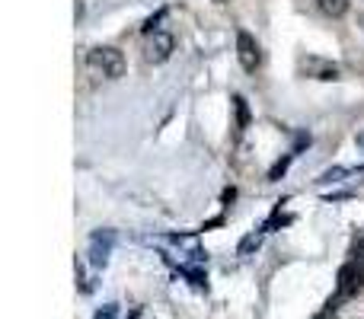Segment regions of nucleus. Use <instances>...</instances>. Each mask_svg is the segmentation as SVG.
I'll return each mask as SVG.
<instances>
[{
	"label": "nucleus",
	"instance_id": "obj_13",
	"mask_svg": "<svg viewBox=\"0 0 364 319\" xmlns=\"http://www.w3.org/2000/svg\"><path fill=\"white\" fill-rule=\"evenodd\" d=\"M160 20H163V10H160L157 16H151V20H147V23H144V29H147V32H153V29H157V23H160Z\"/></svg>",
	"mask_w": 364,
	"mask_h": 319
},
{
	"label": "nucleus",
	"instance_id": "obj_1",
	"mask_svg": "<svg viewBox=\"0 0 364 319\" xmlns=\"http://www.w3.org/2000/svg\"><path fill=\"white\" fill-rule=\"evenodd\" d=\"M364 288V268L358 258H351V262H345V265L339 268V284H335V297H329V310H335V306L342 304V300H351V297L358 294V290Z\"/></svg>",
	"mask_w": 364,
	"mask_h": 319
},
{
	"label": "nucleus",
	"instance_id": "obj_12",
	"mask_svg": "<svg viewBox=\"0 0 364 319\" xmlns=\"http://www.w3.org/2000/svg\"><path fill=\"white\" fill-rule=\"evenodd\" d=\"M349 173V169H342V166H335V169H326V173L319 176V182H335V179H342V176Z\"/></svg>",
	"mask_w": 364,
	"mask_h": 319
},
{
	"label": "nucleus",
	"instance_id": "obj_16",
	"mask_svg": "<svg viewBox=\"0 0 364 319\" xmlns=\"http://www.w3.org/2000/svg\"><path fill=\"white\" fill-rule=\"evenodd\" d=\"M214 3H227V0H214Z\"/></svg>",
	"mask_w": 364,
	"mask_h": 319
},
{
	"label": "nucleus",
	"instance_id": "obj_3",
	"mask_svg": "<svg viewBox=\"0 0 364 319\" xmlns=\"http://www.w3.org/2000/svg\"><path fill=\"white\" fill-rule=\"evenodd\" d=\"M173 52H176V38L169 36V32H163V29L147 32V38H144V58L151 64L169 61V54H173Z\"/></svg>",
	"mask_w": 364,
	"mask_h": 319
},
{
	"label": "nucleus",
	"instance_id": "obj_8",
	"mask_svg": "<svg viewBox=\"0 0 364 319\" xmlns=\"http://www.w3.org/2000/svg\"><path fill=\"white\" fill-rule=\"evenodd\" d=\"M234 109H236V131H246V125H250V109H246V99L234 96Z\"/></svg>",
	"mask_w": 364,
	"mask_h": 319
},
{
	"label": "nucleus",
	"instance_id": "obj_7",
	"mask_svg": "<svg viewBox=\"0 0 364 319\" xmlns=\"http://www.w3.org/2000/svg\"><path fill=\"white\" fill-rule=\"evenodd\" d=\"M262 233H266V230H252V233L243 236L240 246H236V256H252V252L262 246Z\"/></svg>",
	"mask_w": 364,
	"mask_h": 319
},
{
	"label": "nucleus",
	"instance_id": "obj_6",
	"mask_svg": "<svg viewBox=\"0 0 364 319\" xmlns=\"http://www.w3.org/2000/svg\"><path fill=\"white\" fill-rule=\"evenodd\" d=\"M317 7L323 10V13H326V16H333V20H339V16H345V13H349L351 0H317Z\"/></svg>",
	"mask_w": 364,
	"mask_h": 319
},
{
	"label": "nucleus",
	"instance_id": "obj_14",
	"mask_svg": "<svg viewBox=\"0 0 364 319\" xmlns=\"http://www.w3.org/2000/svg\"><path fill=\"white\" fill-rule=\"evenodd\" d=\"M128 319H141V310H137V306H135V310H131V316Z\"/></svg>",
	"mask_w": 364,
	"mask_h": 319
},
{
	"label": "nucleus",
	"instance_id": "obj_15",
	"mask_svg": "<svg viewBox=\"0 0 364 319\" xmlns=\"http://www.w3.org/2000/svg\"><path fill=\"white\" fill-rule=\"evenodd\" d=\"M358 144H361V147H364V134H361V137H358Z\"/></svg>",
	"mask_w": 364,
	"mask_h": 319
},
{
	"label": "nucleus",
	"instance_id": "obj_11",
	"mask_svg": "<svg viewBox=\"0 0 364 319\" xmlns=\"http://www.w3.org/2000/svg\"><path fill=\"white\" fill-rule=\"evenodd\" d=\"M115 316H119V304H106V306H99L93 319H115Z\"/></svg>",
	"mask_w": 364,
	"mask_h": 319
},
{
	"label": "nucleus",
	"instance_id": "obj_4",
	"mask_svg": "<svg viewBox=\"0 0 364 319\" xmlns=\"http://www.w3.org/2000/svg\"><path fill=\"white\" fill-rule=\"evenodd\" d=\"M112 246H115V230H96V233L90 236V265L93 268H103L109 262V256H112Z\"/></svg>",
	"mask_w": 364,
	"mask_h": 319
},
{
	"label": "nucleus",
	"instance_id": "obj_10",
	"mask_svg": "<svg viewBox=\"0 0 364 319\" xmlns=\"http://www.w3.org/2000/svg\"><path fill=\"white\" fill-rule=\"evenodd\" d=\"M179 272H182V274H185V278H189V281H192V288H198V290H205V288H208V278H205V272H202V268H189V265H182Z\"/></svg>",
	"mask_w": 364,
	"mask_h": 319
},
{
	"label": "nucleus",
	"instance_id": "obj_9",
	"mask_svg": "<svg viewBox=\"0 0 364 319\" xmlns=\"http://www.w3.org/2000/svg\"><path fill=\"white\" fill-rule=\"evenodd\" d=\"M294 157H297V153H285V157H281L278 163H275V166L268 169V182H278L281 176L288 173V166H291V160H294Z\"/></svg>",
	"mask_w": 364,
	"mask_h": 319
},
{
	"label": "nucleus",
	"instance_id": "obj_2",
	"mask_svg": "<svg viewBox=\"0 0 364 319\" xmlns=\"http://www.w3.org/2000/svg\"><path fill=\"white\" fill-rule=\"evenodd\" d=\"M86 64H90L96 74H103L106 80H119L125 74V58H121L119 48H93L86 54Z\"/></svg>",
	"mask_w": 364,
	"mask_h": 319
},
{
	"label": "nucleus",
	"instance_id": "obj_5",
	"mask_svg": "<svg viewBox=\"0 0 364 319\" xmlns=\"http://www.w3.org/2000/svg\"><path fill=\"white\" fill-rule=\"evenodd\" d=\"M236 58H240L243 70H256L262 64V52H259V42L250 32H236Z\"/></svg>",
	"mask_w": 364,
	"mask_h": 319
}]
</instances>
